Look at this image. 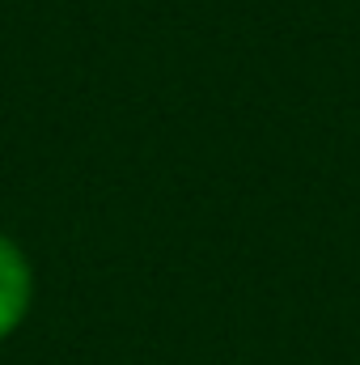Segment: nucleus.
Instances as JSON below:
<instances>
[{
    "label": "nucleus",
    "mask_w": 360,
    "mask_h": 365,
    "mask_svg": "<svg viewBox=\"0 0 360 365\" xmlns=\"http://www.w3.org/2000/svg\"><path fill=\"white\" fill-rule=\"evenodd\" d=\"M30 302H34V268L26 251L9 234H0V340H9L21 327Z\"/></svg>",
    "instance_id": "obj_1"
}]
</instances>
